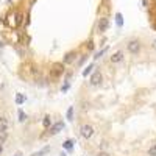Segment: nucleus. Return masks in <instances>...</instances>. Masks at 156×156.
I'll return each instance as SVG.
<instances>
[{
	"instance_id": "nucleus-1",
	"label": "nucleus",
	"mask_w": 156,
	"mask_h": 156,
	"mask_svg": "<svg viewBox=\"0 0 156 156\" xmlns=\"http://www.w3.org/2000/svg\"><path fill=\"white\" fill-rule=\"evenodd\" d=\"M142 48V44L139 39H131V41H128L126 42V50H128V53H131V55H137L139 51Z\"/></svg>"
},
{
	"instance_id": "nucleus-2",
	"label": "nucleus",
	"mask_w": 156,
	"mask_h": 156,
	"mask_svg": "<svg viewBox=\"0 0 156 156\" xmlns=\"http://www.w3.org/2000/svg\"><path fill=\"white\" fill-rule=\"evenodd\" d=\"M94 126L92 125H89V123H84V125H81V128H80V134H81V137H84V139H90L94 136Z\"/></svg>"
},
{
	"instance_id": "nucleus-3",
	"label": "nucleus",
	"mask_w": 156,
	"mask_h": 156,
	"mask_svg": "<svg viewBox=\"0 0 156 156\" xmlns=\"http://www.w3.org/2000/svg\"><path fill=\"white\" fill-rule=\"evenodd\" d=\"M103 83V73L100 70H95L89 78V84L90 86H100Z\"/></svg>"
},
{
	"instance_id": "nucleus-4",
	"label": "nucleus",
	"mask_w": 156,
	"mask_h": 156,
	"mask_svg": "<svg viewBox=\"0 0 156 156\" xmlns=\"http://www.w3.org/2000/svg\"><path fill=\"white\" fill-rule=\"evenodd\" d=\"M108 27H109V19H108L106 16L100 17V19H98V23H97V30H98L100 33H103V31L108 30Z\"/></svg>"
},
{
	"instance_id": "nucleus-5",
	"label": "nucleus",
	"mask_w": 156,
	"mask_h": 156,
	"mask_svg": "<svg viewBox=\"0 0 156 156\" xmlns=\"http://www.w3.org/2000/svg\"><path fill=\"white\" fill-rule=\"evenodd\" d=\"M64 66H66L64 62H56V64H53V67H51V75H53L55 78L59 76V75H62V73H64Z\"/></svg>"
},
{
	"instance_id": "nucleus-6",
	"label": "nucleus",
	"mask_w": 156,
	"mask_h": 156,
	"mask_svg": "<svg viewBox=\"0 0 156 156\" xmlns=\"http://www.w3.org/2000/svg\"><path fill=\"white\" fill-rule=\"evenodd\" d=\"M123 59H125L123 51H120V50H119V51H115V53L111 56V62H112V64H120Z\"/></svg>"
},
{
	"instance_id": "nucleus-7",
	"label": "nucleus",
	"mask_w": 156,
	"mask_h": 156,
	"mask_svg": "<svg viewBox=\"0 0 156 156\" xmlns=\"http://www.w3.org/2000/svg\"><path fill=\"white\" fill-rule=\"evenodd\" d=\"M75 58H76V51H69V53L64 55L62 62H64V64H72V62L75 61Z\"/></svg>"
},
{
	"instance_id": "nucleus-8",
	"label": "nucleus",
	"mask_w": 156,
	"mask_h": 156,
	"mask_svg": "<svg viewBox=\"0 0 156 156\" xmlns=\"http://www.w3.org/2000/svg\"><path fill=\"white\" fill-rule=\"evenodd\" d=\"M64 128V122H56L50 126V134H58L61 129Z\"/></svg>"
},
{
	"instance_id": "nucleus-9",
	"label": "nucleus",
	"mask_w": 156,
	"mask_h": 156,
	"mask_svg": "<svg viewBox=\"0 0 156 156\" xmlns=\"http://www.w3.org/2000/svg\"><path fill=\"white\" fill-rule=\"evenodd\" d=\"M9 128V122L6 117H0V131H8Z\"/></svg>"
},
{
	"instance_id": "nucleus-10",
	"label": "nucleus",
	"mask_w": 156,
	"mask_h": 156,
	"mask_svg": "<svg viewBox=\"0 0 156 156\" xmlns=\"http://www.w3.org/2000/svg\"><path fill=\"white\" fill-rule=\"evenodd\" d=\"M62 147H64V150H72V148H73V140H72V139H67V140H64Z\"/></svg>"
},
{
	"instance_id": "nucleus-11",
	"label": "nucleus",
	"mask_w": 156,
	"mask_h": 156,
	"mask_svg": "<svg viewBox=\"0 0 156 156\" xmlns=\"http://www.w3.org/2000/svg\"><path fill=\"white\" fill-rule=\"evenodd\" d=\"M42 125H44L45 128H50V126H51V119H50V115H45V117H44Z\"/></svg>"
},
{
	"instance_id": "nucleus-12",
	"label": "nucleus",
	"mask_w": 156,
	"mask_h": 156,
	"mask_svg": "<svg viewBox=\"0 0 156 156\" xmlns=\"http://www.w3.org/2000/svg\"><path fill=\"white\" fill-rule=\"evenodd\" d=\"M23 101H25V95H22V94H17V95H16V103H17V105H22Z\"/></svg>"
},
{
	"instance_id": "nucleus-13",
	"label": "nucleus",
	"mask_w": 156,
	"mask_h": 156,
	"mask_svg": "<svg viewBox=\"0 0 156 156\" xmlns=\"http://www.w3.org/2000/svg\"><path fill=\"white\" fill-rule=\"evenodd\" d=\"M67 120H73V106H70L69 109H67Z\"/></svg>"
},
{
	"instance_id": "nucleus-14",
	"label": "nucleus",
	"mask_w": 156,
	"mask_h": 156,
	"mask_svg": "<svg viewBox=\"0 0 156 156\" xmlns=\"http://www.w3.org/2000/svg\"><path fill=\"white\" fill-rule=\"evenodd\" d=\"M115 19H117V25H119V27H122V25H123V19H122L120 12H117V14H115Z\"/></svg>"
},
{
	"instance_id": "nucleus-15",
	"label": "nucleus",
	"mask_w": 156,
	"mask_h": 156,
	"mask_svg": "<svg viewBox=\"0 0 156 156\" xmlns=\"http://www.w3.org/2000/svg\"><path fill=\"white\" fill-rule=\"evenodd\" d=\"M8 139V134H6V131H0V144H3V142Z\"/></svg>"
},
{
	"instance_id": "nucleus-16",
	"label": "nucleus",
	"mask_w": 156,
	"mask_h": 156,
	"mask_svg": "<svg viewBox=\"0 0 156 156\" xmlns=\"http://www.w3.org/2000/svg\"><path fill=\"white\" fill-rule=\"evenodd\" d=\"M148 156H156V144H153V145L148 148Z\"/></svg>"
},
{
	"instance_id": "nucleus-17",
	"label": "nucleus",
	"mask_w": 156,
	"mask_h": 156,
	"mask_svg": "<svg viewBox=\"0 0 156 156\" xmlns=\"http://www.w3.org/2000/svg\"><path fill=\"white\" fill-rule=\"evenodd\" d=\"M92 69H94V66H92V64H90V66H87V67H86V70L83 72V75H84V76H87V75L90 73V70H92Z\"/></svg>"
},
{
	"instance_id": "nucleus-18",
	"label": "nucleus",
	"mask_w": 156,
	"mask_h": 156,
	"mask_svg": "<svg viewBox=\"0 0 156 156\" xmlns=\"http://www.w3.org/2000/svg\"><path fill=\"white\" fill-rule=\"evenodd\" d=\"M25 119H27L25 112H23V111H19V120H20V122H25Z\"/></svg>"
},
{
	"instance_id": "nucleus-19",
	"label": "nucleus",
	"mask_w": 156,
	"mask_h": 156,
	"mask_svg": "<svg viewBox=\"0 0 156 156\" xmlns=\"http://www.w3.org/2000/svg\"><path fill=\"white\" fill-rule=\"evenodd\" d=\"M106 50H108V48H103L101 51H98V53L95 55V58H100V56H103V55H105V53H106Z\"/></svg>"
},
{
	"instance_id": "nucleus-20",
	"label": "nucleus",
	"mask_w": 156,
	"mask_h": 156,
	"mask_svg": "<svg viewBox=\"0 0 156 156\" xmlns=\"http://www.w3.org/2000/svg\"><path fill=\"white\" fill-rule=\"evenodd\" d=\"M45 151H48V148H45L44 151H39V153H34V154H31V156H42V154H44Z\"/></svg>"
},
{
	"instance_id": "nucleus-21",
	"label": "nucleus",
	"mask_w": 156,
	"mask_h": 156,
	"mask_svg": "<svg viewBox=\"0 0 156 156\" xmlns=\"http://www.w3.org/2000/svg\"><path fill=\"white\" fill-rule=\"evenodd\" d=\"M95 156H109V154H108L106 151H103V150H101V151H98V153H97Z\"/></svg>"
},
{
	"instance_id": "nucleus-22",
	"label": "nucleus",
	"mask_w": 156,
	"mask_h": 156,
	"mask_svg": "<svg viewBox=\"0 0 156 156\" xmlns=\"http://www.w3.org/2000/svg\"><path fill=\"white\" fill-rule=\"evenodd\" d=\"M69 86H70V84H69V83H66V84H64V86L61 87V90H62V92H66V90L69 89Z\"/></svg>"
},
{
	"instance_id": "nucleus-23",
	"label": "nucleus",
	"mask_w": 156,
	"mask_h": 156,
	"mask_svg": "<svg viewBox=\"0 0 156 156\" xmlns=\"http://www.w3.org/2000/svg\"><path fill=\"white\" fill-rule=\"evenodd\" d=\"M87 48L92 50V48H94V44H92V42H89V44H87Z\"/></svg>"
},
{
	"instance_id": "nucleus-24",
	"label": "nucleus",
	"mask_w": 156,
	"mask_h": 156,
	"mask_svg": "<svg viewBox=\"0 0 156 156\" xmlns=\"http://www.w3.org/2000/svg\"><path fill=\"white\" fill-rule=\"evenodd\" d=\"M3 153V144H0V154Z\"/></svg>"
},
{
	"instance_id": "nucleus-25",
	"label": "nucleus",
	"mask_w": 156,
	"mask_h": 156,
	"mask_svg": "<svg viewBox=\"0 0 156 156\" xmlns=\"http://www.w3.org/2000/svg\"><path fill=\"white\" fill-rule=\"evenodd\" d=\"M3 90V83H0V92Z\"/></svg>"
},
{
	"instance_id": "nucleus-26",
	"label": "nucleus",
	"mask_w": 156,
	"mask_h": 156,
	"mask_svg": "<svg viewBox=\"0 0 156 156\" xmlns=\"http://www.w3.org/2000/svg\"><path fill=\"white\" fill-rule=\"evenodd\" d=\"M151 47H153V48H156V41H153V44H151Z\"/></svg>"
},
{
	"instance_id": "nucleus-27",
	"label": "nucleus",
	"mask_w": 156,
	"mask_h": 156,
	"mask_svg": "<svg viewBox=\"0 0 156 156\" xmlns=\"http://www.w3.org/2000/svg\"><path fill=\"white\" fill-rule=\"evenodd\" d=\"M61 156H66V154H61Z\"/></svg>"
},
{
	"instance_id": "nucleus-28",
	"label": "nucleus",
	"mask_w": 156,
	"mask_h": 156,
	"mask_svg": "<svg viewBox=\"0 0 156 156\" xmlns=\"http://www.w3.org/2000/svg\"><path fill=\"white\" fill-rule=\"evenodd\" d=\"M17 156H20V154H17Z\"/></svg>"
}]
</instances>
